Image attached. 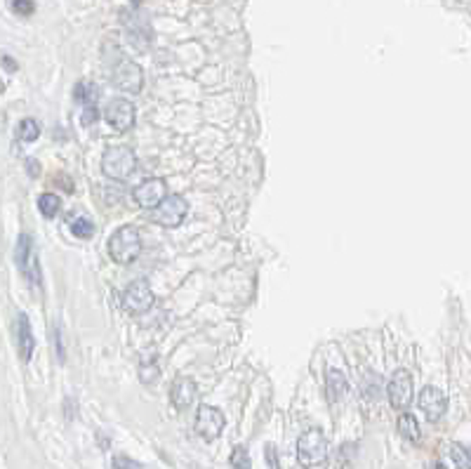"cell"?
<instances>
[{"label": "cell", "instance_id": "cell-1", "mask_svg": "<svg viewBox=\"0 0 471 469\" xmlns=\"http://www.w3.org/2000/svg\"><path fill=\"white\" fill-rule=\"evenodd\" d=\"M142 252V236L140 229L125 224V227L116 229L109 239V255L118 264H132Z\"/></svg>", "mask_w": 471, "mask_h": 469}, {"label": "cell", "instance_id": "cell-2", "mask_svg": "<svg viewBox=\"0 0 471 469\" xmlns=\"http://www.w3.org/2000/svg\"><path fill=\"white\" fill-rule=\"evenodd\" d=\"M297 460L307 469L318 467L328 460V439L320 429H309L297 439Z\"/></svg>", "mask_w": 471, "mask_h": 469}, {"label": "cell", "instance_id": "cell-3", "mask_svg": "<svg viewBox=\"0 0 471 469\" xmlns=\"http://www.w3.org/2000/svg\"><path fill=\"white\" fill-rule=\"evenodd\" d=\"M137 168V156L130 146H111L102 156V173L111 179H127Z\"/></svg>", "mask_w": 471, "mask_h": 469}, {"label": "cell", "instance_id": "cell-4", "mask_svg": "<svg viewBox=\"0 0 471 469\" xmlns=\"http://www.w3.org/2000/svg\"><path fill=\"white\" fill-rule=\"evenodd\" d=\"M14 262L17 269L21 272L26 281L31 285H43V274H41V264H38V252L33 246V239L29 234H21L14 248Z\"/></svg>", "mask_w": 471, "mask_h": 469}, {"label": "cell", "instance_id": "cell-5", "mask_svg": "<svg viewBox=\"0 0 471 469\" xmlns=\"http://www.w3.org/2000/svg\"><path fill=\"white\" fill-rule=\"evenodd\" d=\"M186 212H188L186 198L179 194H170V196H165V201L153 210V222L165 229H175L184 222Z\"/></svg>", "mask_w": 471, "mask_h": 469}, {"label": "cell", "instance_id": "cell-6", "mask_svg": "<svg viewBox=\"0 0 471 469\" xmlns=\"http://www.w3.org/2000/svg\"><path fill=\"white\" fill-rule=\"evenodd\" d=\"M224 424H226V420H224V415H221L219 408L203 404L196 413V422H193V427H196V434L203 441H215V439L221 437Z\"/></svg>", "mask_w": 471, "mask_h": 469}, {"label": "cell", "instance_id": "cell-7", "mask_svg": "<svg viewBox=\"0 0 471 469\" xmlns=\"http://www.w3.org/2000/svg\"><path fill=\"white\" fill-rule=\"evenodd\" d=\"M123 309H127L130 314H146L153 307V290L146 281H132L130 285L123 290Z\"/></svg>", "mask_w": 471, "mask_h": 469}, {"label": "cell", "instance_id": "cell-8", "mask_svg": "<svg viewBox=\"0 0 471 469\" xmlns=\"http://www.w3.org/2000/svg\"><path fill=\"white\" fill-rule=\"evenodd\" d=\"M104 118H107V123L113 128L116 132H127L135 128V120H137V113H135V104L127 102V99L118 97V99H111L107 111H104Z\"/></svg>", "mask_w": 471, "mask_h": 469}, {"label": "cell", "instance_id": "cell-9", "mask_svg": "<svg viewBox=\"0 0 471 469\" xmlns=\"http://www.w3.org/2000/svg\"><path fill=\"white\" fill-rule=\"evenodd\" d=\"M386 396H389V404L396 411H406L413 401V378L406 368H398L396 373L391 375L389 387H386Z\"/></svg>", "mask_w": 471, "mask_h": 469}, {"label": "cell", "instance_id": "cell-10", "mask_svg": "<svg viewBox=\"0 0 471 469\" xmlns=\"http://www.w3.org/2000/svg\"><path fill=\"white\" fill-rule=\"evenodd\" d=\"M113 83L118 90L130 92V95H140L142 85H144L142 66L137 62H132V59H123V62L113 69Z\"/></svg>", "mask_w": 471, "mask_h": 469}, {"label": "cell", "instance_id": "cell-11", "mask_svg": "<svg viewBox=\"0 0 471 469\" xmlns=\"http://www.w3.org/2000/svg\"><path fill=\"white\" fill-rule=\"evenodd\" d=\"M132 198H135V203L140 208H144V210H156L160 203L165 201V179L160 177L144 179L142 184L135 186Z\"/></svg>", "mask_w": 471, "mask_h": 469}, {"label": "cell", "instance_id": "cell-12", "mask_svg": "<svg viewBox=\"0 0 471 469\" xmlns=\"http://www.w3.org/2000/svg\"><path fill=\"white\" fill-rule=\"evenodd\" d=\"M417 406L426 415V420L439 422L448 408V399L439 387H424L417 396Z\"/></svg>", "mask_w": 471, "mask_h": 469}, {"label": "cell", "instance_id": "cell-13", "mask_svg": "<svg viewBox=\"0 0 471 469\" xmlns=\"http://www.w3.org/2000/svg\"><path fill=\"white\" fill-rule=\"evenodd\" d=\"M74 97H76V102L83 104V123L92 125L94 120H97V99H99L97 85H94V83H87V80H80L78 85H76Z\"/></svg>", "mask_w": 471, "mask_h": 469}, {"label": "cell", "instance_id": "cell-14", "mask_svg": "<svg viewBox=\"0 0 471 469\" xmlns=\"http://www.w3.org/2000/svg\"><path fill=\"white\" fill-rule=\"evenodd\" d=\"M14 335H17V349H19L21 361H31L33 349H36V340H33V328L26 314H19L14 323Z\"/></svg>", "mask_w": 471, "mask_h": 469}, {"label": "cell", "instance_id": "cell-15", "mask_svg": "<svg viewBox=\"0 0 471 469\" xmlns=\"http://www.w3.org/2000/svg\"><path fill=\"white\" fill-rule=\"evenodd\" d=\"M193 399H196V382L191 378L179 375L173 382V389H170V401H173L177 411H184L193 404Z\"/></svg>", "mask_w": 471, "mask_h": 469}, {"label": "cell", "instance_id": "cell-16", "mask_svg": "<svg viewBox=\"0 0 471 469\" xmlns=\"http://www.w3.org/2000/svg\"><path fill=\"white\" fill-rule=\"evenodd\" d=\"M325 387H328V396L330 401H342L349 389V382L342 371H328V378H325Z\"/></svg>", "mask_w": 471, "mask_h": 469}, {"label": "cell", "instance_id": "cell-17", "mask_svg": "<svg viewBox=\"0 0 471 469\" xmlns=\"http://www.w3.org/2000/svg\"><path fill=\"white\" fill-rule=\"evenodd\" d=\"M38 210H41L43 217H47V219L57 217L59 210H62V198L57 194H52V191H47V194H43L38 198Z\"/></svg>", "mask_w": 471, "mask_h": 469}, {"label": "cell", "instance_id": "cell-18", "mask_svg": "<svg viewBox=\"0 0 471 469\" xmlns=\"http://www.w3.org/2000/svg\"><path fill=\"white\" fill-rule=\"evenodd\" d=\"M398 432H401L403 439H408V441H413V444H417V441H419L417 417L410 415V413H403V415L398 417Z\"/></svg>", "mask_w": 471, "mask_h": 469}, {"label": "cell", "instance_id": "cell-19", "mask_svg": "<svg viewBox=\"0 0 471 469\" xmlns=\"http://www.w3.org/2000/svg\"><path fill=\"white\" fill-rule=\"evenodd\" d=\"M17 137H19L21 142H36L38 137H41V125H38V120L33 118H24L19 125H17Z\"/></svg>", "mask_w": 471, "mask_h": 469}, {"label": "cell", "instance_id": "cell-20", "mask_svg": "<svg viewBox=\"0 0 471 469\" xmlns=\"http://www.w3.org/2000/svg\"><path fill=\"white\" fill-rule=\"evenodd\" d=\"M450 460L455 462L457 469H471V450L464 448L462 444L450 446Z\"/></svg>", "mask_w": 471, "mask_h": 469}, {"label": "cell", "instance_id": "cell-21", "mask_svg": "<svg viewBox=\"0 0 471 469\" xmlns=\"http://www.w3.org/2000/svg\"><path fill=\"white\" fill-rule=\"evenodd\" d=\"M71 234L76 236V239H90V236L94 234V224H92V219H87V217H76L74 222H71Z\"/></svg>", "mask_w": 471, "mask_h": 469}, {"label": "cell", "instance_id": "cell-22", "mask_svg": "<svg viewBox=\"0 0 471 469\" xmlns=\"http://www.w3.org/2000/svg\"><path fill=\"white\" fill-rule=\"evenodd\" d=\"M229 462H231V467H234V469H250L252 467L250 453H248L245 446H236V448L231 450Z\"/></svg>", "mask_w": 471, "mask_h": 469}, {"label": "cell", "instance_id": "cell-23", "mask_svg": "<svg viewBox=\"0 0 471 469\" xmlns=\"http://www.w3.org/2000/svg\"><path fill=\"white\" fill-rule=\"evenodd\" d=\"M113 469H144V467L137 460L127 457V455H116L113 457Z\"/></svg>", "mask_w": 471, "mask_h": 469}, {"label": "cell", "instance_id": "cell-24", "mask_svg": "<svg viewBox=\"0 0 471 469\" xmlns=\"http://www.w3.org/2000/svg\"><path fill=\"white\" fill-rule=\"evenodd\" d=\"M10 8L14 10L17 14H21V17H29L33 14V10H36V3H24V0H14Z\"/></svg>", "mask_w": 471, "mask_h": 469}, {"label": "cell", "instance_id": "cell-25", "mask_svg": "<svg viewBox=\"0 0 471 469\" xmlns=\"http://www.w3.org/2000/svg\"><path fill=\"white\" fill-rule=\"evenodd\" d=\"M54 342H57V356H59V361H64V347H62V333H59V328H54Z\"/></svg>", "mask_w": 471, "mask_h": 469}, {"label": "cell", "instance_id": "cell-26", "mask_svg": "<svg viewBox=\"0 0 471 469\" xmlns=\"http://www.w3.org/2000/svg\"><path fill=\"white\" fill-rule=\"evenodd\" d=\"M3 66H5V69H10V71H14V69H17V64H14L10 57H5V59H3Z\"/></svg>", "mask_w": 471, "mask_h": 469}, {"label": "cell", "instance_id": "cell-27", "mask_svg": "<svg viewBox=\"0 0 471 469\" xmlns=\"http://www.w3.org/2000/svg\"><path fill=\"white\" fill-rule=\"evenodd\" d=\"M29 173L31 175H38V163L36 161H29Z\"/></svg>", "mask_w": 471, "mask_h": 469}, {"label": "cell", "instance_id": "cell-28", "mask_svg": "<svg viewBox=\"0 0 471 469\" xmlns=\"http://www.w3.org/2000/svg\"><path fill=\"white\" fill-rule=\"evenodd\" d=\"M426 469H446L441 465V462H431V465H426Z\"/></svg>", "mask_w": 471, "mask_h": 469}]
</instances>
